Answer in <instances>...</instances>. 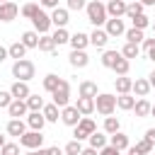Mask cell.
<instances>
[{
  "mask_svg": "<svg viewBox=\"0 0 155 155\" xmlns=\"http://www.w3.org/2000/svg\"><path fill=\"white\" fill-rule=\"evenodd\" d=\"M87 19L94 24V29H99L102 24H107V5H102L99 0H92V2H87Z\"/></svg>",
  "mask_w": 155,
  "mask_h": 155,
  "instance_id": "cell-1",
  "label": "cell"
},
{
  "mask_svg": "<svg viewBox=\"0 0 155 155\" xmlns=\"http://www.w3.org/2000/svg\"><path fill=\"white\" fill-rule=\"evenodd\" d=\"M34 63L31 61H27V58H22V61H15V65H12V75L19 80V82H29L31 78H34Z\"/></svg>",
  "mask_w": 155,
  "mask_h": 155,
  "instance_id": "cell-2",
  "label": "cell"
},
{
  "mask_svg": "<svg viewBox=\"0 0 155 155\" xmlns=\"http://www.w3.org/2000/svg\"><path fill=\"white\" fill-rule=\"evenodd\" d=\"M94 109H97L102 116H111L114 109H116V97H114V94H107V92L97 94V97H94Z\"/></svg>",
  "mask_w": 155,
  "mask_h": 155,
  "instance_id": "cell-3",
  "label": "cell"
},
{
  "mask_svg": "<svg viewBox=\"0 0 155 155\" xmlns=\"http://www.w3.org/2000/svg\"><path fill=\"white\" fill-rule=\"evenodd\" d=\"M68 102H70V85H68V80H61V85L53 92V104L61 107V109H65Z\"/></svg>",
  "mask_w": 155,
  "mask_h": 155,
  "instance_id": "cell-4",
  "label": "cell"
},
{
  "mask_svg": "<svg viewBox=\"0 0 155 155\" xmlns=\"http://www.w3.org/2000/svg\"><path fill=\"white\" fill-rule=\"evenodd\" d=\"M94 131H97L94 121H92L90 116H82V121L75 126V133H73V136H75V140H85V138H90Z\"/></svg>",
  "mask_w": 155,
  "mask_h": 155,
  "instance_id": "cell-5",
  "label": "cell"
},
{
  "mask_svg": "<svg viewBox=\"0 0 155 155\" xmlns=\"http://www.w3.org/2000/svg\"><path fill=\"white\" fill-rule=\"evenodd\" d=\"M61 121H63L65 126H73V128H75V126L82 121V114L78 111V107H75V104H68V107L61 111Z\"/></svg>",
  "mask_w": 155,
  "mask_h": 155,
  "instance_id": "cell-6",
  "label": "cell"
},
{
  "mask_svg": "<svg viewBox=\"0 0 155 155\" xmlns=\"http://www.w3.org/2000/svg\"><path fill=\"white\" fill-rule=\"evenodd\" d=\"M41 143H44L41 131H27V133L19 138V145H24V148H29V150H39Z\"/></svg>",
  "mask_w": 155,
  "mask_h": 155,
  "instance_id": "cell-7",
  "label": "cell"
},
{
  "mask_svg": "<svg viewBox=\"0 0 155 155\" xmlns=\"http://www.w3.org/2000/svg\"><path fill=\"white\" fill-rule=\"evenodd\" d=\"M31 24H34V29H36L39 34H46V31L51 29V15H46L44 10H39L36 17L31 19Z\"/></svg>",
  "mask_w": 155,
  "mask_h": 155,
  "instance_id": "cell-8",
  "label": "cell"
},
{
  "mask_svg": "<svg viewBox=\"0 0 155 155\" xmlns=\"http://www.w3.org/2000/svg\"><path fill=\"white\" fill-rule=\"evenodd\" d=\"M126 7H128V2H124V0H109L107 2V15L114 17V19H121L126 15Z\"/></svg>",
  "mask_w": 155,
  "mask_h": 155,
  "instance_id": "cell-9",
  "label": "cell"
},
{
  "mask_svg": "<svg viewBox=\"0 0 155 155\" xmlns=\"http://www.w3.org/2000/svg\"><path fill=\"white\" fill-rule=\"evenodd\" d=\"M68 22H70V19H68V7H56V10L51 12V24H53L56 29H63Z\"/></svg>",
  "mask_w": 155,
  "mask_h": 155,
  "instance_id": "cell-10",
  "label": "cell"
},
{
  "mask_svg": "<svg viewBox=\"0 0 155 155\" xmlns=\"http://www.w3.org/2000/svg\"><path fill=\"white\" fill-rule=\"evenodd\" d=\"M17 12H19V7L12 0L10 2H0V22H12L17 17Z\"/></svg>",
  "mask_w": 155,
  "mask_h": 155,
  "instance_id": "cell-11",
  "label": "cell"
},
{
  "mask_svg": "<svg viewBox=\"0 0 155 155\" xmlns=\"http://www.w3.org/2000/svg\"><path fill=\"white\" fill-rule=\"evenodd\" d=\"M104 31L109 34V36H121V34H126V27H124V19H107V27H104Z\"/></svg>",
  "mask_w": 155,
  "mask_h": 155,
  "instance_id": "cell-12",
  "label": "cell"
},
{
  "mask_svg": "<svg viewBox=\"0 0 155 155\" xmlns=\"http://www.w3.org/2000/svg\"><path fill=\"white\" fill-rule=\"evenodd\" d=\"M44 124H46V116H44L41 111H29V116H27V126H29L31 131H41Z\"/></svg>",
  "mask_w": 155,
  "mask_h": 155,
  "instance_id": "cell-13",
  "label": "cell"
},
{
  "mask_svg": "<svg viewBox=\"0 0 155 155\" xmlns=\"http://www.w3.org/2000/svg\"><path fill=\"white\" fill-rule=\"evenodd\" d=\"M107 41H109V34H107L104 29H94V31L90 34V44H92L94 48H104Z\"/></svg>",
  "mask_w": 155,
  "mask_h": 155,
  "instance_id": "cell-14",
  "label": "cell"
},
{
  "mask_svg": "<svg viewBox=\"0 0 155 155\" xmlns=\"http://www.w3.org/2000/svg\"><path fill=\"white\" fill-rule=\"evenodd\" d=\"M7 111H10V116L19 119V116H24V114L29 111V107H27V102H24V99H12V104L7 107Z\"/></svg>",
  "mask_w": 155,
  "mask_h": 155,
  "instance_id": "cell-15",
  "label": "cell"
},
{
  "mask_svg": "<svg viewBox=\"0 0 155 155\" xmlns=\"http://www.w3.org/2000/svg\"><path fill=\"white\" fill-rule=\"evenodd\" d=\"M87 44H90V36L82 34V31H75V34L70 36V46H73V51H85Z\"/></svg>",
  "mask_w": 155,
  "mask_h": 155,
  "instance_id": "cell-16",
  "label": "cell"
},
{
  "mask_svg": "<svg viewBox=\"0 0 155 155\" xmlns=\"http://www.w3.org/2000/svg\"><path fill=\"white\" fill-rule=\"evenodd\" d=\"M114 87H116V92H119V94H128V92L133 90V80H131V78H126V75H119V78L114 80Z\"/></svg>",
  "mask_w": 155,
  "mask_h": 155,
  "instance_id": "cell-17",
  "label": "cell"
},
{
  "mask_svg": "<svg viewBox=\"0 0 155 155\" xmlns=\"http://www.w3.org/2000/svg\"><path fill=\"white\" fill-rule=\"evenodd\" d=\"M10 92H12V97H15V99H27V97L31 94L29 85H27V82H19V80H17V82L10 87Z\"/></svg>",
  "mask_w": 155,
  "mask_h": 155,
  "instance_id": "cell-18",
  "label": "cell"
},
{
  "mask_svg": "<svg viewBox=\"0 0 155 155\" xmlns=\"http://www.w3.org/2000/svg\"><path fill=\"white\" fill-rule=\"evenodd\" d=\"M78 92H80V97H97L99 92H97V82H92V80H82L80 82V87H78Z\"/></svg>",
  "mask_w": 155,
  "mask_h": 155,
  "instance_id": "cell-19",
  "label": "cell"
},
{
  "mask_svg": "<svg viewBox=\"0 0 155 155\" xmlns=\"http://www.w3.org/2000/svg\"><path fill=\"white\" fill-rule=\"evenodd\" d=\"M75 107H78V111H80L82 116H87V114L94 111V99H92V97H78Z\"/></svg>",
  "mask_w": 155,
  "mask_h": 155,
  "instance_id": "cell-20",
  "label": "cell"
},
{
  "mask_svg": "<svg viewBox=\"0 0 155 155\" xmlns=\"http://www.w3.org/2000/svg\"><path fill=\"white\" fill-rule=\"evenodd\" d=\"M7 133H10V136H17V138H22V136L27 133V124H24L22 119H12V121L7 124Z\"/></svg>",
  "mask_w": 155,
  "mask_h": 155,
  "instance_id": "cell-21",
  "label": "cell"
},
{
  "mask_svg": "<svg viewBox=\"0 0 155 155\" xmlns=\"http://www.w3.org/2000/svg\"><path fill=\"white\" fill-rule=\"evenodd\" d=\"M87 63H90V56L85 51H73L70 53V65L73 68H85Z\"/></svg>",
  "mask_w": 155,
  "mask_h": 155,
  "instance_id": "cell-22",
  "label": "cell"
},
{
  "mask_svg": "<svg viewBox=\"0 0 155 155\" xmlns=\"http://www.w3.org/2000/svg\"><path fill=\"white\" fill-rule=\"evenodd\" d=\"M150 109H153V104L145 99V97H140L138 102H136V107H133V111H136V116H150Z\"/></svg>",
  "mask_w": 155,
  "mask_h": 155,
  "instance_id": "cell-23",
  "label": "cell"
},
{
  "mask_svg": "<svg viewBox=\"0 0 155 155\" xmlns=\"http://www.w3.org/2000/svg\"><path fill=\"white\" fill-rule=\"evenodd\" d=\"M109 145H114L116 150H126V148H128V136L119 131V133H114V136L109 138Z\"/></svg>",
  "mask_w": 155,
  "mask_h": 155,
  "instance_id": "cell-24",
  "label": "cell"
},
{
  "mask_svg": "<svg viewBox=\"0 0 155 155\" xmlns=\"http://www.w3.org/2000/svg\"><path fill=\"white\" fill-rule=\"evenodd\" d=\"M39 51H44V53H53V51H56V41H53V36H48V34L39 36Z\"/></svg>",
  "mask_w": 155,
  "mask_h": 155,
  "instance_id": "cell-25",
  "label": "cell"
},
{
  "mask_svg": "<svg viewBox=\"0 0 155 155\" xmlns=\"http://www.w3.org/2000/svg\"><path fill=\"white\" fill-rule=\"evenodd\" d=\"M61 80H63V78H58V75H56V73H48V75H46V78H44V90H46V92H51V94H53V92H56V87H58V85H61Z\"/></svg>",
  "mask_w": 155,
  "mask_h": 155,
  "instance_id": "cell-26",
  "label": "cell"
},
{
  "mask_svg": "<svg viewBox=\"0 0 155 155\" xmlns=\"http://www.w3.org/2000/svg\"><path fill=\"white\" fill-rule=\"evenodd\" d=\"M133 92H136L138 97H148V92H150V82L143 80V78H136V80H133Z\"/></svg>",
  "mask_w": 155,
  "mask_h": 155,
  "instance_id": "cell-27",
  "label": "cell"
},
{
  "mask_svg": "<svg viewBox=\"0 0 155 155\" xmlns=\"http://www.w3.org/2000/svg\"><path fill=\"white\" fill-rule=\"evenodd\" d=\"M22 44L27 48H39V31H24L22 34Z\"/></svg>",
  "mask_w": 155,
  "mask_h": 155,
  "instance_id": "cell-28",
  "label": "cell"
},
{
  "mask_svg": "<svg viewBox=\"0 0 155 155\" xmlns=\"http://www.w3.org/2000/svg\"><path fill=\"white\" fill-rule=\"evenodd\" d=\"M7 51H10V58H15V61H22V58H24V53H27V46H24L22 41H15V44H12Z\"/></svg>",
  "mask_w": 155,
  "mask_h": 155,
  "instance_id": "cell-29",
  "label": "cell"
},
{
  "mask_svg": "<svg viewBox=\"0 0 155 155\" xmlns=\"http://www.w3.org/2000/svg\"><path fill=\"white\" fill-rule=\"evenodd\" d=\"M119 58H121L119 51H104V53H102V65H104V68H114Z\"/></svg>",
  "mask_w": 155,
  "mask_h": 155,
  "instance_id": "cell-30",
  "label": "cell"
},
{
  "mask_svg": "<svg viewBox=\"0 0 155 155\" xmlns=\"http://www.w3.org/2000/svg\"><path fill=\"white\" fill-rule=\"evenodd\" d=\"M24 102H27L29 111H41V109L46 107V104H44V97H39V94H29V97H27Z\"/></svg>",
  "mask_w": 155,
  "mask_h": 155,
  "instance_id": "cell-31",
  "label": "cell"
},
{
  "mask_svg": "<svg viewBox=\"0 0 155 155\" xmlns=\"http://www.w3.org/2000/svg\"><path fill=\"white\" fill-rule=\"evenodd\" d=\"M116 107L124 109V111H128V109L136 107V97H131V94H119V97H116Z\"/></svg>",
  "mask_w": 155,
  "mask_h": 155,
  "instance_id": "cell-32",
  "label": "cell"
},
{
  "mask_svg": "<svg viewBox=\"0 0 155 155\" xmlns=\"http://www.w3.org/2000/svg\"><path fill=\"white\" fill-rule=\"evenodd\" d=\"M126 41L128 44H140V41H145V36H143V31L140 29H136V27H131V29H126Z\"/></svg>",
  "mask_w": 155,
  "mask_h": 155,
  "instance_id": "cell-33",
  "label": "cell"
},
{
  "mask_svg": "<svg viewBox=\"0 0 155 155\" xmlns=\"http://www.w3.org/2000/svg\"><path fill=\"white\" fill-rule=\"evenodd\" d=\"M107 145V136L104 133H99V131H94L92 136H90V148H94V150H102Z\"/></svg>",
  "mask_w": 155,
  "mask_h": 155,
  "instance_id": "cell-34",
  "label": "cell"
},
{
  "mask_svg": "<svg viewBox=\"0 0 155 155\" xmlns=\"http://www.w3.org/2000/svg\"><path fill=\"white\" fill-rule=\"evenodd\" d=\"M41 114H44V116H46V121H51V124H56V121H58V116H61L56 104H46V107L41 109Z\"/></svg>",
  "mask_w": 155,
  "mask_h": 155,
  "instance_id": "cell-35",
  "label": "cell"
},
{
  "mask_svg": "<svg viewBox=\"0 0 155 155\" xmlns=\"http://www.w3.org/2000/svg\"><path fill=\"white\" fill-rule=\"evenodd\" d=\"M119 128H121V124H119V119H116V116H107V119H104V131H107L109 136L119 133Z\"/></svg>",
  "mask_w": 155,
  "mask_h": 155,
  "instance_id": "cell-36",
  "label": "cell"
},
{
  "mask_svg": "<svg viewBox=\"0 0 155 155\" xmlns=\"http://www.w3.org/2000/svg\"><path fill=\"white\" fill-rule=\"evenodd\" d=\"M138 53H140L138 44H128V41H126V46L121 48V56H124V58H128V61H131V58H138Z\"/></svg>",
  "mask_w": 155,
  "mask_h": 155,
  "instance_id": "cell-37",
  "label": "cell"
},
{
  "mask_svg": "<svg viewBox=\"0 0 155 155\" xmlns=\"http://www.w3.org/2000/svg\"><path fill=\"white\" fill-rule=\"evenodd\" d=\"M138 15H143V5H140L138 0L128 2V7H126V17H128V19H133V17H138Z\"/></svg>",
  "mask_w": 155,
  "mask_h": 155,
  "instance_id": "cell-38",
  "label": "cell"
},
{
  "mask_svg": "<svg viewBox=\"0 0 155 155\" xmlns=\"http://www.w3.org/2000/svg\"><path fill=\"white\" fill-rule=\"evenodd\" d=\"M51 36H53L56 46H61V44H70V34L65 31V27H63V29H56V31H53Z\"/></svg>",
  "mask_w": 155,
  "mask_h": 155,
  "instance_id": "cell-39",
  "label": "cell"
},
{
  "mask_svg": "<svg viewBox=\"0 0 155 155\" xmlns=\"http://www.w3.org/2000/svg\"><path fill=\"white\" fill-rule=\"evenodd\" d=\"M128 68H131V61H128V58H124V56H121V58H119V61H116V65H114V68H111V70H114V73H116V75H126V73H128Z\"/></svg>",
  "mask_w": 155,
  "mask_h": 155,
  "instance_id": "cell-40",
  "label": "cell"
},
{
  "mask_svg": "<svg viewBox=\"0 0 155 155\" xmlns=\"http://www.w3.org/2000/svg\"><path fill=\"white\" fill-rule=\"evenodd\" d=\"M39 10H41V7H39V5H36V2H27V5H24V7H22V15H24V17H27V19H34V17H36V12H39Z\"/></svg>",
  "mask_w": 155,
  "mask_h": 155,
  "instance_id": "cell-41",
  "label": "cell"
},
{
  "mask_svg": "<svg viewBox=\"0 0 155 155\" xmlns=\"http://www.w3.org/2000/svg\"><path fill=\"white\" fill-rule=\"evenodd\" d=\"M63 153H65V155H80V153H82V143H80V140H70Z\"/></svg>",
  "mask_w": 155,
  "mask_h": 155,
  "instance_id": "cell-42",
  "label": "cell"
},
{
  "mask_svg": "<svg viewBox=\"0 0 155 155\" xmlns=\"http://www.w3.org/2000/svg\"><path fill=\"white\" fill-rule=\"evenodd\" d=\"M138 153H143V155H148V153H153V143L148 140V138H143V140H138L136 145H133Z\"/></svg>",
  "mask_w": 155,
  "mask_h": 155,
  "instance_id": "cell-43",
  "label": "cell"
},
{
  "mask_svg": "<svg viewBox=\"0 0 155 155\" xmlns=\"http://www.w3.org/2000/svg\"><path fill=\"white\" fill-rule=\"evenodd\" d=\"M131 22H133V27H136V29H140V31H143V29L150 24V17H145V15H138V17H133Z\"/></svg>",
  "mask_w": 155,
  "mask_h": 155,
  "instance_id": "cell-44",
  "label": "cell"
},
{
  "mask_svg": "<svg viewBox=\"0 0 155 155\" xmlns=\"http://www.w3.org/2000/svg\"><path fill=\"white\" fill-rule=\"evenodd\" d=\"M0 155H19V145L17 143H5L0 148Z\"/></svg>",
  "mask_w": 155,
  "mask_h": 155,
  "instance_id": "cell-45",
  "label": "cell"
},
{
  "mask_svg": "<svg viewBox=\"0 0 155 155\" xmlns=\"http://www.w3.org/2000/svg\"><path fill=\"white\" fill-rule=\"evenodd\" d=\"M143 46H145L148 58H150V61H155V39H145V41H143Z\"/></svg>",
  "mask_w": 155,
  "mask_h": 155,
  "instance_id": "cell-46",
  "label": "cell"
},
{
  "mask_svg": "<svg viewBox=\"0 0 155 155\" xmlns=\"http://www.w3.org/2000/svg\"><path fill=\"white\" fill-rule=\"evenodd\" d=\"M12 99H15V97H12V92H2V90H0V107H5V109H7V107L12 104Z\"/></svg>",
  "mask_w": 155,
  "mask_h": 155,
  "instance_id": "cell-47",
  "label": "cell"
},
{
  "mask_svg": "<svg viewBox=\"0 0 155 155\" xmlns=\"http://www.w3.org/2000/svg\"><path fill=\"white\" fill-rule=\"evenodd\" d=\"M82 7H87V2H85V0H68V10H75V12H80Z\"/></svg>",
  "mask_w": 155,
  "mask_h": 155,
  "instance_id": "cell-48",
  "label": "cell"
},
{
  "mask_svg": "<svg viewBox=\"0 0 155 155\" xmlns=\"http://www.w3.org/2000/svg\"><path fill=\"white\" fill-rule=\"evenodd\" d=\"M119 153H121V150H116L114 145H104V148L99 150V155H119Z\"/></svg>",
  "mask_w": 155,
  "mask_h": 155,
  "instance_id": "cell-49",
  "label": "cell"
},
{
  "mask_svg": "<svg viewBox=\"0 0 155 155\" xmlns=\"http://www.w3.org/2000/svg\"><path fill=\"white\" fill-rule=\"evenodd\" d=\"M39 2H41L44 7H53V10L58 7V0H39Z\"/></svg>",
  "mask_w": 155,
  "mask_h": 155,
  "instance_id": "cell-50",
  "label": "cell"
},
{
  "mask_svg": "<svg viewBox=\"0 0 155 155\" xmlns=\"http://www.w3.org/2000/svg\"><path fill=\"white\" fill-rule=\"evenodd\" d=\"M145 138H148V140L155 145V128H148V131H145Z\"/></svg>",
  "mask_w": 155,
  "mask_h": 155,
  "instance_id": "cell-51",
  "label": "cell"
},
{
  "mask_svg": "<svg viewBox=\"0 0 155 155\" xmlns=\"http://www.w3.org/2000/svg\"><path fill=\"white\" fill-rule=\"evenodd\" d=\"M48 150V155H63V150L58 148V145H53V148H46Z\"/></svg>",
  "mask_w": 155,
  "mask_h": 155,
  "instance_id": "cell-52",
  "label": "cell"
},
{
  "mask_svg": "<svg viewBox=\"0 0 155 155\" xmlns=\"http://www.w3.org/2000/svg\"><path fill=\"white\" fill-rule=\"evenodd\" d=\"M80 155H99V150H94V148H82Z\"/></svg>",
  "mask_w": 155,
  "mask_h": 155,
  "instance_id": "cell-53",
  "label": "cell"
},
{
  "mask_svg": "<svg viewBox=\"0 0 155 155\" xmlns=\"http://www.w3.org/2000/svg\"><path fill=\"white\" fill-rule=\"evenodd\" d=\"M7 56H10V51H7V48H2V46H0V63H2V61H5V58H7Z\"/></svg>",
  "mask_w": 155,
  "mask_h": 155,
  "instance_id": "cell-54",
  "label": "cell"
},
{
  "mask_svg": "<svg viewBox=\"0 0 155 155\" xmlns=\"http://www.w3.org/2000/svg\"><path fill=\"white\" fill-rule=\"evenodd\" d=\"M148 82H150V87H155V70L148 75Z\"/></svg>",
  "mask_w": 155,
  "mask_h": 155,
  "instance_id": "cell-55",
  "label": "cell"
},
{
  "mask_svg": "<svg viewBox=\"0 0 155 155\" xmlns=\"http://www.w3.org/2000/svg\"><path fill=\"white\" fill-rule=\"evenodd\" d=\"M34 153H36V155H48V150H46V148H39V150H34Z\"/></svg>",
  "mask_w": 155,
  "mask_h": 155,
  "instance_id": "cell-56",
  "label": "cell"
},
{
  "mask_svg": "<svg viewBox=\"0 0 155 155\" xmlns=\"http://www.w3.org/2000/svg\"><path fill=\"white\" fill-rule=\"evenodd\" d=\"M138 2H140L143 7H145V5H155V0H138Z\"/></svg>",
  "mask_w": 155,
  "mask_h": 155,
  "instance_id": "cell-57",
  "label": "cell"
},
{
  "mask_svg": "<svg viewBox=\"0 0 155 155\" xmlns=\"http://www.w3.org/2000/svg\"><path fill=\"white\" fill-rule=\"evenodd\" d=\"M128 155H143V153H138L136 148H131V150H128Z\"/></svg>",
  "mask_w": 155,
  "mask_h": 155,
  "instance_id": "cell-58",
  "label": "cell"
},
{
  "mask_svg": "<svg viewBox=\"0 0 155 155\" xmlns=\"http://www.w3.org/2000/svg\"><path fill=\"white\" fill-rule=\"evenodd\" d=\"M2 145H5V136H0V148H2Z\"/></svg>",
  "mask_w": 155,
  "mask_h": 155,
  "instance_id": "cell-59",
  "label": "cell"
},
{
  "mask_svg": "<svg viewBox=\"0 0 155 155\" xmlns=\"http://www.w3.org/2000/svg\"><path fill=\"white\" fill-rule=\"evenodd\" d=\"M150 114H153V116H155V104H153V109H150Z\"/></svg>",
  "mask_w": 155,
  "mask_h": 155,
  "instance_id": "cell-60",
  "label": "cell"
},
{
  "mask_svg": "<svg viewBox=\"0 0 155 155\" xmlns=\"http://www.w3.org/2000/svg\"><path fill=\"white\" fill-rule=\"evenodd\" d=\"M124 2H133V0H124Z\"/></svg>",
  "mask_w": 155,
  "mask_h": 155,
  "instance_id": "cell-61",
  "label": "cell"
},
{
  "mask_svg": "<svg viewBox=\"0 0 155 155\" xmlns=\"http://www.w3.org/2000/svg\"><path fill=\"white\" fill-rule=\"evenodd\" d=\"M153 31H155V22H153Z\"/></svg>",
  "mask_w": 155,
  "mask_h": 155,
  "instance_id": "cell-62",
  "label": "cell"
},
{
  "mask_svg": "<svg viewBox=\"0 0 155 155\" xmlns=\"http://www.w3.org/2000/svg\"><path fill=\"white\" fill-rule=\"evenodd\" d=\"M27 155H36V153H27Z\"/></svg>",
  "mask_w": 155,
  "mask_h": 155,
  "instance_id": "cell-63",
  "label": "cell"
},
{
  "mask_svg": "<svg viewBox=\"0 0 155 155\" xmlns=\"http://www.w3.org/2000/svg\"><path fill=\"white\" fill-rule=\"evenodd\" d=\"M0 2H10V0H0Z\"/></svg>",
  "mask_w": 155,
  "mask_h": 155,
  "instance_id": "cell-64",
  "label": "cell"
}]
</instances>
